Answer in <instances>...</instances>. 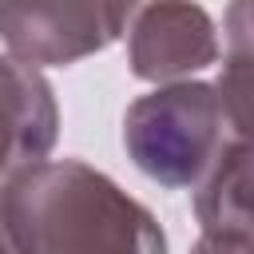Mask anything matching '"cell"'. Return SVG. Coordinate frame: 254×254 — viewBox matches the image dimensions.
Masks as SVG:
<instances>
[{"label":"cell","mask_w":254,"mask_h":254,"mask_svg":"<svg viewBox=\"0 0 254 254\" xmlns=\"http://www.w3.org/2000/svg\"><path fill=\"white\" fill-rule=\"evenodd\" d=\"M56 139V103L48 83L16 60H0V190L12 175L40 163Z\"/></svg>","instance_id":"cell-5"},{"label":"cell","mask_w":254,"mask_h":254,"mask_svg":"<svg viewBox=\"0 0 254 254\" xmlns=\"http://www.w3.org/2000/svg\"><path fill=\"white\" fill-rule=\"evenodd\" d=\"M246 135L230 139L226 151L214 159V167L198 179V218L206 234H234L250 238V163H246Z\"/></svg>","instance_id":"cell-6"},{"label":"cell","mask_w":254,"mask_h":254,"mask_svg":"<svg viewBox=\"0 0 254 254\" xmlns=\"http://www.w3.org/2000/svg\"><path fill=\"white\" fill-rule=\"evenodd\" d=\"M218 56L210 16L190 0H155L131 32V67L143 79H171Z\"/></svg>","instance_id":"cell-4"},{"label":"cell","mask_w":254,"mask_h":254,"mask_svg":"<svg viewBox=\"0 0 254 254\" xmlns=\"http://www.w3.org/2000/svg\"><path fill=\"white\" fill-rule=\"evenodd\" d=\"M20 254H167L159 222L79 159L32 163L0 190Z\"/></svg>","instance_id":"cell-1"},{"label":"cell","mask_w":254,"mask_h":254,"mask_svg":"<svg viewBox=\"0 0 254 254\" xmlns=\"http://www.w3.org/2000/svg\"><path fill=\"white\" fill-rule=\"evenodd\" d=\"M238 135H246V127L234 123L222 91L210 83H171L151 91L131 103L123 127L135 163L167 187L198 183Z\"/></svg>","instance_id":"cell-2"},{"label":"cell","mask_w":254,"mask_h":254,"mask_svg":"<svg viewBox=\"0 0 254 254\" xmlns=\"http://www.w3.org/2000/svg\"><path fill=\"white\" fill-rule=\"evenodd\" d=\"M143 0H0V36L24 64H71L119 40Z\"/></svg>","instance_id":"cell-3"},{"label":"cell","mask_w":254,"mask_h":254,"mask_svg":"<svg viewBox=\"0 0 254 254\" xmlns=\"http://www.w3.org/2000/svg\"><path fill=\"white\" fill-rule=\"evenodd\" d=\"M194 254H250V238H234V234H206L198 242Z\"/></svg>","instance_id":"cell-7"},{"label":"cell","mask_w":254,"mask_h":254,"mask_svg":"<svg viewBox=\"0 0 254 254\" xmlns=\"http://www.w3.org/2000/svg\"><path fill=\"white\" fill-rule=\"evenodd\" d=\"M0 254H20V246H16V238H12L8 222H4V214H0Z\"/></svg>","instance_id":"cell-8"}]
</instances>
